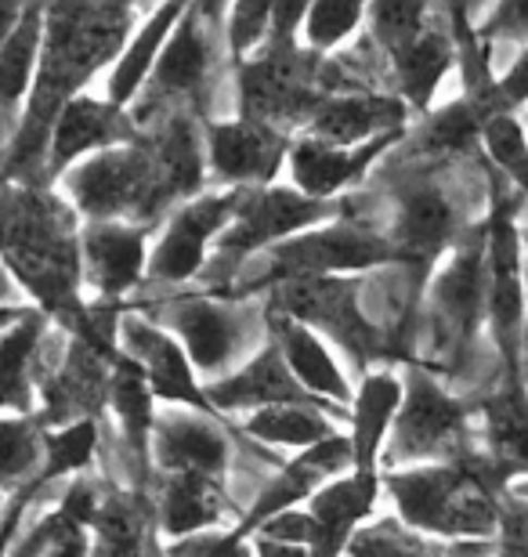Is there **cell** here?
Wrapping results in <instances>:
<instances>
[{"label":"cell","mask_w":528,"mask_h":557,"mask_svg":"<svg viewBox=\"0 0 528 557\" xmlns=\"http://www.w3.org/2000/svg\"><path fill=\"white\" fill-rule=\"evenodd\" d=\"M235 207H240V188L196 196L193 203H185L156 243L145 278L149 283H185V278H193L204 269L210 239L232 225Z\"/></svg>","instance_id":"13"},{"label":"cell","mask_w":528,"mask_h":557,"mask_svg":"<svg viewBox=\"0 0 528 557\" xmlns=\"http://www.w3.org/2000/svg\"><path fill=\"white\" fill-rule=\"evenodd\" d=\"M406 384L388 370H369L363 376V387L355 392L352 403V467L358 474H380V456L384 442L391 438V428L398 420Z\"/></svg>","instance_id":"28"},{"label":"cell","mask_w":528,"mask_h":557,"mask_svg":"<svg viewBox=\"0 0 528 557\" xmlns=\"http://www.w3.org/2000/svg\"><path fill=\"white\" fill-rule=\"evenodd\" d=\"M257 536L275 540V543H290V547H308V543H311V515H308V510H300V507L286 510V515L268 521Z\"/></svg>","instance_id":"44"},{"label":"cell","mask_w":528,"mask_h":557,"mask_svg":"<svg viewBox=\"0 0 528 557\" xmlns=\"http://www.w3.org/2000/svg\"><path fill=\"white\" fill-rule=\"evenodd\" d=\"M98 449V423L95 420H76L70 428H59L48 434L44 442V471L40 482L48 485L54 478L76 474L91 463V456Z\"/></svg>","instance_id":"38"},{"label":"cell","mask_w":528,"mask_h":557,"mask_svg":"<svg viewBox=\"0 0 528 557\" xmlns=\"http://www.w3.org/2000/svg\"><path fill=\"white\" fill-rule=\"evenodd\" d=\"M120 348L73 337L62 370L44 387V428H70L76 420H95V409L109 403L112 359Z\"/></svg>","instance_id":"18"},{"label":"cell","mask_w":528,"mask_h":557,"mask_svg":"<svg viewBox=\"0 0 528 557\" xmlns=\"http://www.w3.org/2000/svg\"><path fill=\"white\" fill-rule=\"evenodd\" d=\"M33 308H11V305H0V333H8V330H15L22 319L29 315Z\"/></svg>","instance_id":"49"},{"label":"cell","mask_w":528,"mask_h":557,"mask_svg":"<svg viewBox=\"0 0 528 557\" xmlns=\"http://www.w3.org/2000/svg\"><path fill=\"white\" fill-rule=\"evenodd\" d=\"M210 15L213 8H199V4H185L182 18L167 40V48L156 62V70L145 84V98H138V116L142 113H160L167 102H182V98H196L207 87V73H210Z\"/></svg>","instance_id":"14"},{"label":"cell","mask_w":528,"mask_h":557,"mask_svg":"<svg viewBox=\"0 0 528 557\" xmlns=\"http://www.w3.org/2000/svg\"><path fill=\"white\" fill-rule=\"evenodd\" d=\"M149 232L131 221H87L81 232L84 278L106 300L123 297L149 272Z\"/></svg>","instance_id":"19"},{"label":"cell","mask_w":528,"mask_h":557,"mask_svg":"<svg viewBox=\"0 0 528 557\" xmlns=\"http://www.w3.org/2000/svg\"><path fill=\"white\" fill-rule=\"evenodd\" d=\"M402 384H406V398H402L398 420L391 428V445L384 453L388 463H449L475 449L470 413H478V406L459 403L417 362H409Z\"/></svg>","instance_id":"6"},{"label":"cell","mask_w":528,"mask_h":557,"mask_svg":"<svg viewBox=\"0 0 528 557\" xmlns=\"http://www.w3.org/2000/svg\"><path fill=\"white\" fill-rule=\"evenodd\" d=\"M406 120L409 106L398 95L344 91L322 98V106L311 113L308 138L336 145V149H358L366 141L406 131Z\"/></svg>","instance_id":"20"},{"label":"cell","mask_w":528,"mask_h":557,"mask_svg":"<svg viewBox=\"0 0 528 557\" xmlns=\"http://www.w3.org/2000/svg\"><path fill=\"white\" fill-rule=\"evenodd\" d=\"M246 431L254 434L257 442L268 445H290V449H316V445L336 438L333 420L322 413L319 406H272L261 409L246 420Z\"/></svg>","instance_id":"34"},{"label":"cell","mask_w":528,"mask_h":557,"mask_svg":"<svg viewBox=\"0 0 528 557\" xmlns=\"http://www.w3.org/2000/svg\"><path fill=\"white\" fill-rule=\"evenodd\" d=\"M525 199L514 193L511 182L489 166V326L500 351L503 381H525L521 376V337L528 319V286L521 261V228L518 210Z\"/></svg>","instance_id":"5"},{"label":"cell","mask_w":528,"mask_h":557,"mask_svg":"<svg viewBox=\"0 0 528 557\" xmlns=\"http://www.w3.org/2000/svg\"><path fill=\"white\" fill-rule=\"evenodd\" d=\"M347 550H352V557H449L442 550H434L431 543L409 536L395 521H380L373 529H358Z\"/></svg>","instance_id":"40"},{"label":"cell","mask_w":528,"mask_h":557,"mask_svg":"<svg viewBox=\"0 0 528 557\" xmlns=\"http://www.w3.org/2000/svg\"><path fill=\"white\" fill-rule=\"evenodd\" d=\"M347 463H352V442H347L344 434L316 445V449H305L294 463H286L283 471L257 493L250 510H246L240 525L232 529V536L243 543L257 536L272 518L286 515V510H297L305 499L316 496L322 485L336 482V474H341Z\"/></svg>","instance_id":"16"},{"label":"cell","mask_w":528,"mask_h":557,"mask_svg":"<svg viewBox=\"0 0 528 557\" xmlns=\"http://www.w3.org/2000/svg\"><path fill=\"white\" fill-rule=\"evenodd\" d=\"M268 333H272L275 348L283 351L290 373L297 376V384L305 387L308 395H316L319 403L333 406L336 413H344V409L355 403L352 384H347L344 370L336 366L330 344H326L316 330L283 315V311H272V315H268Z\"/></svg>","instance_id":"25"},{"label":"cell","mask_w":528,"mask_h":557,"mask_svg":"<svg viewBox=\"0 0 528 557\" xmlns=\"http://www.w3.org/2000/svg\"><path fill=\"white\" fill-rule=\"evenodd\" d=\"M44 326H48V315L33 308L15 330L0 333V409H19L29 417V359L37 351Z\"/></svg>","instance_id":"33"},{"label":"cell","mask_w":528,"mask_h":557,"mask_svg":"<svg viewBox=\"0 0 528 557\" xmlns=\"http://www.w3.org/2000/svg\"><path fill=\"white\" fill-rule=\"evenodd\" d=\"M182 4H163V8H152V15L142 22V29L134 33L127 51L120 54L116 70L109 76V87H106V102L116 106V109H127L142 98L145 84H149V76L156 70V62H160V54L167 48V40H171V33L177 26V18H182Z\"/></svg>","instance_id":"30"},{"label":"cell","mask_w":528,"mask_h":557,"mask_svg":"<svg viewBox=\"0 0 528 557\" xmlns=\"http://www.w3.org/2000/svg\"><path fill=\"white\" fill-rule=\"evenodd\" d=\"M272 311L305 322L322 337L352 355L358 370H369L380 359H402L398 348L373 326L358 308V289L344 278H294L275 289Z\"/></svg>","instance_id":"9"},{"label":"cell","mask_w":528,"mask_h":557,"mask_svg":"<svg viewBox=\"0 0 528 557\" xmlns=\"http://www.w3.org/2000/svg\"><path fill=\"white\" fill-rule=\"evenodd\" d=\"M290 145L279 127L257 124V120H207V156L210 171L235 188H265L279 174L290 156Z\"/></svg>","instance_id":"17"},{"label":"cell","mask_w":528,"mask_h":557,"mask_svg":"<svg viewBox=\"0 0 528 557\" xmlns=\"http://www.w3.org/2000/svg\"><path fill=\"white\" fill-rule=\"evenodd\" d=\"M525 127H528V116H525Z\"/></svg>","instance_id":"53"},{"label":"cell","mask_w":528,"mask_h":557,"mask_svg":"<svg viewBox=\"0 0 528 557\" xmlns=\"http://www.w3.org/2000/svg\"><path fill=\"white\" fill-rule=\"evenodd\" d=\"M486 557H525V554H507V550H500L496 543H492V550H489Z\"/></svg>","instance_id":"52"},{"label":"cell","mask_w":528,"mask_h":557,"mask_svg":"<svg viewBox=\"0 0 528 557\" xmlns=\"http://www.w3.org/2000/svg\"><path fill=\"white\" fill-rule=\"evenodd\" d=\"M204 392L218 413H240V409H257V413H261V409H272V406L330 409L297 384V376L290 373L283 351H279L275 344H268V348L257 355V359L246 362L240 373L218 376V381L204 384Z\"/></svg>","instance_id":"21"},{"label":"cell","mask_w":528,"mask_h":557,"mask_svg":"<svg viewBox=\"0 0 528 557\" xmlns=\"http://www.w3.org/2000/svg\"><path fill=\"white\" fill-rule=\"evenodd\" d=\"M109 406L120 420L123 442L134 460L149 463L152 456V428H156V395L149 387V376L127 351L112 359V376H109Z\"/></svg>","instance_id":"31"},{"label":"cell","mask_w":528,"mask_h":557,"mask_svg":"<svg viewBox=\"0 0 528 557\" xmlns=\"http://www.w3.org/2000/svg\"><path fill=\"white\" fill-rule=\"evenodd\" d=\"M204 185V149L185 116L167 120L156 138L84 160L70 177L76 210L87 221H149L174 199Z\"/></svg>","instance_id":"2"},{"label":"cell","mask_w":528,"mask_h":557,"mask_svg":"<svg viewBox=\"0 0 528 557\" xmlns=\"http://www.w3.org/2000/svg\"><path fill=\"white\" fill-rule=\"evenodd\" d=\"M254 557H311V554H308V547H290V543H275V540L257 536Z\"/></svg>","instance_id":"47"},{"label":"cell","mask_w":528,"mask_h":557,"mask_svg":"<svg viewBox=\"0 0 528 557\" xmlns=\"http://www.w3.org/2000/svg\"><path fill=\"white\" fill-rule=\"evenodd\" d=\"M459 228H464V210H459L456 199L438 182H431V177H420V182H409L398 193L395 228L388 232V239L398 247L406 264L420 269L423 275L442 258L445 247H453V243H459L470 232Z\"/></svg>","instance_id":"12"},{"label":"cell","mask_w":528,"mask_h":557,"mask_svg":"<svg viewBox=\"0 0 528 557\" xmlns=\"http://www.w3.org/2000/svg\"><path fill=\"white\" fill-rule=\"evenodd\" d=\"M138 138V124H134V116H127V109L109 106L106 98L98 102V98L81 95L62 109L59 124H54L44 174L54 177L81 156H98V149H106V145H131Z\"/></svg>","instance_id":"22"},{"label":"cell","mask_w":528,"mask_h":557,"mask_svg":"<svg viewBox=\"0 0 528 557\" xmlns=\"http://www.w3.org/2000/svg\"><path fill=\"white\" fill-rule=\"evenodd\" d=\"M11 294V278L4 275V272H0V300H4Z\"/></svg>","instance_id":"51"},{"label":"cell","mask_w":528,"mask_h":557,"mask_svg":"<svg viewBox=\"0 0 528 557\" xmlns=\"http://www.w3.org/2000/svg\"><path fill=\"white\" fill-rule=\"evenodd\" d=\"M521 376L528 384V319H525V337H521Z\"/></svg>","instance_id":"50"},{"label":"cell","mask_w":528,"mask_h":557,"mask_svg":"<svg viewBox=\"0 0 528 557\" xmlns=\"http://www.w3.org/2000/svg\"><path fill=\"white\" fill-rule=\"evenodd\" d=\"M481 145L492 163L511 182V188L528 203V127L518 116H492L481 131Z\"/></svg>","instance_id":"37"},{"label":"cell","mask_w":528,"mask_h":557,"mask_svg":"<svg viewBox=\"0 0 528 557\" xmlns=\"http://www.w3.org/2000/svg\"><path fill=\"white\" fill-rule=\"evenodd\" d=\"M486 420V453L507 474V482L528 478V384L503 381L478 406Z\"/></svg>","instance_id":"29"},{"label":"cell","mask_w":528,"mask_h":557,"mask_svg":"<svg viewBox=\"0 0 528 557\" xmlns=\"http://www.w3.org/2000/svg\"><path fill=\"white\" fill-rule=\"evenodd\" d=\"M377 264H406V258L388 236L347 221V225L308 232V236L265 250V272L250 286H283L294 278H341L344 272H366Z\"/></svg>","instance_id":"8"},{"label":"cell","mask_w":528,"mask_h":557,"mask_svg":"<svg viewBox=\"0 0 528 557\" xmlns=\"http://www.w3.org/2000/svg\"><path fill=\"white\" fill-rule=\"evenodd\" d=\"M380 474H358L352 471L347 478L322 485L316 496L308 499L311 515V557H341L344 547H352L358 521L373 510L380 496Z\"/></svg>","instance_id":"26"},{"label":"cell","mask_w":528,"mask_h":557,"mask_svg":"<svg viewBox=\"0 0 528 557\" xmlns=\"http://www.w3.org/2000/svg\"><path fill=\"white\" fill-rule=\"evenodd\" d=\"M167 326L182 341V348L193 359L196 373H207L218 381V373L240 355L246 341V315L240 305L213 297H177L160 308Z\"/></svg>","instance_id":"15"},{"label":"cell","mask_w":528,"mask_h":557,"mask_svg":"<svg viewBox=\"0 0 528 557\" xmlns=\"http://www.w3.org/2000/svg\"><path fill=\"white\" fill-rule=\"evenodd\" d=\"M366 11L369 8L355 4V0H319V4H311L305 11V22H300L311 54L330 51V48H336V44H344L358 26H363Z\"/></svg>","instance_id":"39"},{"label":"cell","mask_w":528,"mask_h":557,"mask_svg":"<svg viewBox=\"0 0 528 557\" xmlns=\"http://www.w3.org/2000/svg\"><path fill=\"white\" fill-rule=\"evenodd\" d=\"M528 106V48L514 54L511 70L496 76V95H492V116H514Z\"/></svg>","instance_id":"43"},{"label":"cell","mask_w":528,"mask_h":557,"mask_svg":"<svg viewBox=\"0 0 528 557\" xmlns=\"http://www.w3.org/2000/svg\"><path fill=\"white\" fill-rule=\"evenodd\" d=\"M481 131H486V116L467 98H456L423 120L413 145L420 156H464L481 141Z\"/></svg>","instance_id":"36"},{"label":"cell","mask_w":528,"mask_h":557,"mask_svg":"<svg viewBox=\"0 0 528 557\" xmlns=\"http://www.w3.org/2000/svg\"><path fill=\"white\" fill-rule=\"evenodd\" d=\"M224 515L221 478L171 474L160 496V525L171 540H188L218 525Z\"/></svg>","instance_id":"32"},{"label":"cell","mask_w":528,"mask_h":557,"mask_svg":"<svg viewBox=\"0 0 528 557\" xmlns=\"http://www.w3.org/2000/svg\"><path fill=\"white\" fill-rule=\"evenodd\" d=\"M380 482L409 529L467 543H492L500 536V504L511 482L486 449H470L449 463L388 471Z\"/></svg>","instance_id":"4"},{"label":"cell","mask_w":528,"mask_h":557,"mask_svg":"<svg viewBox=\"0 0 528 557\" xmlns=\"http://www.w3.org/2000/svg\"><path fill=\"white\" fill-rule=\"evenodd\" d=\"M402 138H406V131H395V135L366 141V145H358V149H336V145H326L316 138H300L290 145L286 163H290V174H294L297 193L322 199V203H333L336 193L363 182V174L369 166Z\"/></svg>","instance_id":"23"},{"label":"cell","mask_w":528,"mask_h":557,"mask_svg":"<svg viewBox=\"0 0 528 557\" xmlns=\"http://www.w3.org/2000/svg\"><path fill=\"white\" fill-rule=\"evenodd\" d=\"M48 428L40 417H0V488L37 482L44 471Z\"/></svg>","instance_id":"35"},{"label":"cell","mask_w":528,"mask_h":557,"mask_svg":"<svg viewBox=\"0 0 528 557\" xmlns=\"http://www.w3.org/2000/svg\"><path fill=\"white\" fill-rule=\"evenodd\" d=\"M171 557H254V550L243 540H235L232 532H224V536H204L196 543L182 540V547H174Z\"/></svg>","instance_id":"45"},{"label":"cell","mask_w":528,"mask_h":557,"mask_svg":"<svg viewBox=\"0 0 528 557\" xmlns=\"http://www.w3.org/2000/svg\"><path fill=\"white\" fill-rule=\"evenodd\" d=\"M275 4H235L229 8V44L235 62H246V54L261 48L272 37Z\"/></svg>","instance_id":"42"},{"label":"cell","mask_w":528,"mask_h":557,"mask_svg":"<svg viewBox=\"0 0 528 557\" xmlns=\"http://www.w3.org/2000/svg\"><path fill=\"white\" fill-rule=\"evenodd\" d=\"M44 482H33L29 488H19V496H15V504H11V510L4 518H0V557H8V547H11V536H15V529H19V521H22V510H26L29 504V496L37 493Z\"/></svg>","instance_id":"46"},{"label":"cell","mask_w":528,"mask_h":557,"mask_svg":"<svg viewBox=\"0 0 528 557\" xmlns=\"http://www.w3.org/2000/svg\"><path fill=\"white\" fill-rule=\"evenodd\" d=\"M232 445L218 417L204 413H167L156 417L152 428V460L167 474H210L221 478L229 467Z\"/></svg>","instance_id":"24"},{"label":"cell","mask_w":528,"mask_h":557,"mask_svg":"<svg viewBox=\"0 0 528 557\" xmlns=\"http://www.w3.org/2000/svg\"><path fill=\"white\" fill-rule=\"evenodd\" d=\"M489 232L486 225L470 228L456 243L453 261L434 275L427 294V330L431 348L442 359L456 362L478 341L481 322L489 319Z\"/></svg>","instance_id":"7"},{"label":"cell","mask_w":528,"mask_h":557,"mask_svg":"<svg viewBox=\"0 0 528 557\" xmlns=\"http://www.w3.org/2000/svg\"><path fill=\"white\" fill-rule=\"evenodd\" d=\"M0 258L44 311L70 322L76 337L112 344L109 333L98 330V319L76 300L84 278L81 232L76 214L59 196L33 185H0Z\"/></svg>","instance_id":"3"},{"label":"cell","mask_w":528,"mask_h":557,"mask_svg":"<svg viewBox=\"0 0 528 557\" xmlns=\"http://www.w3.org/2000/svg\"><path fill=\"white\" fill-rule=\"evenodd\" d=\"M336 218H344V207L322 203V199H311L297 188H240V207H235L232 225L221 236L218 261L240 264L250 253H265L286 243L300 228H316Z\"/></svg>","instance_id":"10"},{"label":"cell","mask_w":528,"mask_h":557,"mask_svg":"<svg viewBox=\"0 0 528 557\" xmlns=\"http://www.w3.org/2000/svg\"><path fill=\"white\" fill-rule=\"evenodd\" d=\"M134 26L127 4H59L44 15V51L33 95L8 149V177L44 171L62 109L123 48Z\"/></svg>","instance_id":"1"},{"label":"cell","mask_w":528,"mask_h":557,"mask_svg":"<svg viewBox=\"0 0 528 557\" xmlns=\"http://www.w3.org/2000/svg\"><path fill=\"white\" fill-rule=\"evenodd\" d=\"M391 73H395L398 98L417 113H427L438 84L445 81V73L456 65V40L453 26H449L445 11H431V22L423 26L420 37H413L406 48L388 54Z\"/></svg>","instance_id":"27"},{"label":"cell","mask_w":528,"mask_h":557,"mask_svg":"<svg viewBox=\"0 0 528 557\" xmlns=\"http://www.w3.org/2000/svg\"><path fill=\"white\" fill-rule=\"evenodd\" d=\"M481 48L496 54V48H518V54L528 48V0H507L496 4L486 18L475 22Z\"/></svg>","instance_id":"41"},{"label":"cell","mask_w":528,"mask_h":557,"mask_svg":"<svg viewBox=\"0 0 528 557\" xmlns=\"http://www.w3.org/2000/svg\"><path fill=\"white\" fill-rule=\"evenodd\" d=\"M19 18H22V8H15V4H0V48H4V40L11 37V29L19 26Z\"/></svg>","instance_id":"48"},{"label":"cell","mask_w":528,"mask_h":557,"mask_svg":"<svg viewBox=\"0 0 528 557\" xmlns=\"http://www.w3.org/2000/svg\"><path fill=\"white\" fill-rule=\"evenodd\" d=\"M116 333H120L123 351H127L145 370V376H149L156 403H177V406H188L193 413L218 417V409L210 406L204 384H199L193 359H188V351L182 348V341H177L171 330H163L160 322L142 319V315H123Z\"/></svg>","instance_id":"11"}]
</instances>
